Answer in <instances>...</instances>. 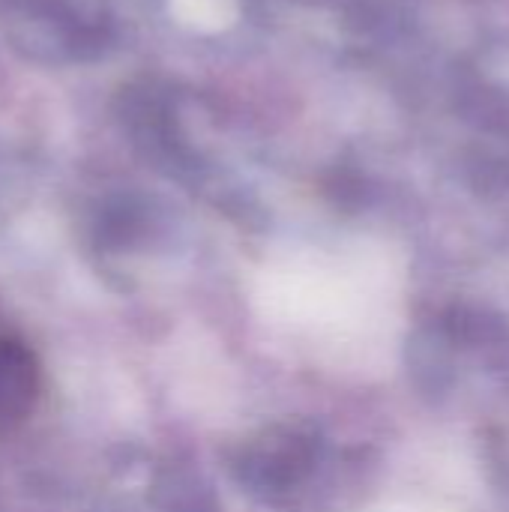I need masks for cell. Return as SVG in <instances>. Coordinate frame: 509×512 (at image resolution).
I'll list each match as a JSON object with an SVG mask.
<instances>
[{
    "mask_svg": "<svg viewBox=\"0 0 509 512\" xmlns=\"http://www.w3.org/2000/svg\"><path fill=\"white\" fill-rule=\"evenodd\" d=\"M0 24L9 45L33 63L87 57L90 27L66 0H0Z\"/></svg>",
    "mask_w": 509,
    "mask_h": 512,
    "instance_id": "6da1fadb",
    "label": "cell"
},
{
    "mask_svg": "<svg viewBox=\"0 0 509 512\" xmlns=\"http://www.w3.org/2000/svg\"><path fill=\"white\" fill-rule=\"evenodd\" d=\"M321 441L303 426H276L237 459V477L252 492L282 495L300 486L318 465Z\"/></svg>",
    "mask_w": 509,
    "mask_h": 512,
    "instance_id": "7a4b0ae2",
    "label": "cell"
},
{
    "mask_svg": "<svg viewBox=\"0 0 509 512\" xmlns=\"http://www.w3.org/2000/svg\"><path fill=\"white\" fill-rule=\"evenodd\" d=\"M39 393V366L27 345L0 336V426L21 420Z\"/></svg>",
    "mask_w": 509,
    "mask_h": 512,
    "instance_id": "3957f363",
    "label": "cell"
}]
</instances>
